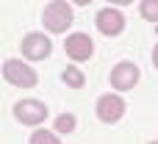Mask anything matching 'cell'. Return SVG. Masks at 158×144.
<instances>
[{"label":"cell","mask_w":158,"mask_h":144,"mask_svg":"<svg viewBox=\"0 0 158 144\" xmlns=\"http://www.w3.org/2000/svg\"><path fill=\"white\" fill-rule=\"evenodd\" d=\"M122 114H125L122 97H117V94H103V97L97 100V117H100V122H119Z\"/></svg>","instance_id":"cell-8"},{"label":"cell","mask_w":158,"mask_h":144,"mask_svg":"<svg viewBox=\"0 0 158 144\" xmlns=\"http://www.w3.org/2000/svg\"><path fill=\"white\" fill-rule=\"evenodd\" d=\"M3 78H6L11 86H19V89H33V86H36V72H33L28 64L17 61V58H8V61L3 64Z\"/></svg>","instance_id":"cell-2"},{"label":"cell","mask_w":158,"mask_h":144,"mask_svg":"<svg viewBox=\"0 0 158 144\" xmlns=\"http://www.w3.org/2000/svg\"><path fill=\"white\" fill-rule=\"evenodd\" d=\"M122 28H125V17H122L119 8H111L108 6V8H100L97 11V31L103 36H119Z\"/></svg>","instance_id":"cell-4"},{"label":"cell","mask_w":158,"mask_h":144,"mask_svg":"<svg viewBox=\"0 0 158 144\" xmlns=\"http://www.w3.org/2000/svg\"><path fill=\"white\" fill-rule=\"evenodd\" d=\"M139 11H142V17H144L147 22H156L158 25V0H144V3L139 6Z\"/></svg>","instance_id":"cell-10"},{"label":"cell","mask_w":158,"mask_h":144,"mask_svg":"<svg viewBox=\"0 0 158 144\" xmlns=\"http://www.w3.org/2000/svg\"><path fill=\"white\" fill-rule=\"evenodd\" d=\"M153 64H156V69H158V44L153 47Z\"/></svg>","instance_id":"cell-13"},{"label":"cell","mask_w":158,"mask_h":144,"mask_svg":"<svg viewBox=\"0 0 158 144\" xmlns=\"http://www.w3.org/2000/svg\"><path fill=\"white\" fill-rule=\"evenodd\" d=\"M56 130H58V133H72V130H75V117H72V114H61V117L56 119Z\"/></svg>","instance_id":"cell-12"},{"label":"cell","mask_w":158,"mask_h":144,"mask_svg":"<svg viewBox=\"0 0 158 144\" xmlns=\"http://www.w3.org/2000/svg\"><path fill=\"white\" fill-rule=\"evenodd\" d=\"M139 83V67L131 64V61H119L114 69H111V86L125 92V89H133Z\"/></svg>","instance_id":"cell-5"},{"label":"cell","mask_w":158,"mask_h":144,"mask_svg":"<svg viewBox=\"0 0 158 144\" xmlns=\"http://www.w3.org/2000/svg\"><path fill=\"white\" fill-rule=\"evenodd\" d=\"M42 22H44L47 31L64 33V31L69 28V22H72V8H69V3H61V0L50 3V6L44 8V14H42Z\"/></svg>","instance_id":"cell-1"},{"label":"cell","mask_w":158,"mask_h":144,"mask_svg":"<svg viewBox=\"0 0 158 144\" xmlns=\"http://www.w3.org/2000/svg\"><path fill=\"white\" fill-rule=\"evenodd\" d=\"M64 50H67V56H69L72 61H86V58H92V53H94V42H92L86 33H72V36H67Z\"/></svg>","instance_id":"cell-6"},{"label":"cell","mask_w":158,"mask_h":144,"mask_svg":"<svg viewBox=\"0 0 158 144\" xmlns=\"http://www.w3.org/2000/svg\"><path fill=\"white\" fill-rule=\"evenodd\" d=\"M156 31H158V25H156Z\"/></svg>","instance_id":"cell-15"},{"label":"cell","mask_w":158,"mask_h":144,"mask_svg":"<svg viewBox=\"0 0 158 144\" xmlns=\"http://www.w3.org/2000/svg\"><path fill=\"white\" fill-rule=\"evenodd\" d=\"M31 144H61V142L50 130H36V133H31Z\"/></svg>","instance_id":"cell-11"},{"label":"cell","mask_w":158,"mask_h":144,"mask_svg":"<svg viewBox=\"0 0 158 144\" xmlns=\"http://www.w3.org/2000/svg\"><path fill=\"white\" fill-rule=\"evenodd\" d=\"M14 117L22 125H42L47 119V105L39 103V100H19L14 105Z\"/></svg>","instance_id":"cell-3"},{"label":"cell","mask_w":158,"mask_h":144,"mask_svg":"<svg viewBox=\"0 0 158 144\" xmlns=\"http://www.w3.org/2000/svg\"><path fill=\"white\" fill-rule=\"evenodd\" d=\"M61 78H64V83H67V86H72V89H81V86H83V72H81V69H75V67H67Z\"/></svg>","instance_id":"cell-9"},{"label":"cell","mask_w":158,"mask_h":144,"mask_svg":"<svg viewBox=\"0 0 158 144\" xmlns=\"http://www.w3.org/2000/svg\"><path fill=\"white\" fill-rule=\"evenodd\" d=\"M22 56L31 61H42L50 56V39L44 33H28L22 39Z\"/></svg>","instance_id":"cell-7"},{"label":"cell","mask_w":158,"mask_h":144,"mask_svg":"<svg viewBox=\"0 0 158 144\" xmlns=\"http://www.w3.org/2000/svg\"><path fill=\"white\" fill-rule=\"evenodd\" d=\"M150 144H158V142H150Z\"/></svg>","instance_id":"cell-14"}]
</instances>
